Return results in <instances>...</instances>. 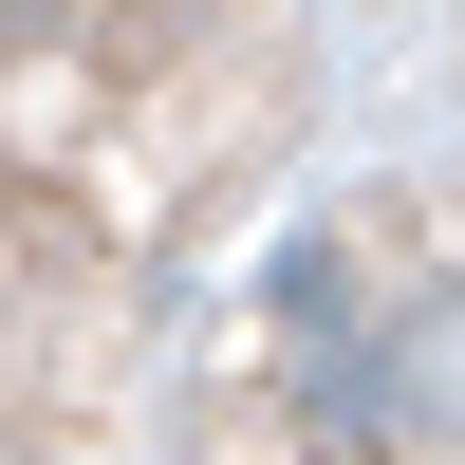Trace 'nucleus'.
Masks as SVG:
<instances>
[{
    "label": "nucleus",
    "instance_id": "f257e3e1",
    "mask_svg": "<svg viewBox=\"0 0 465 465\" xmlns=\"http://www.w3.org/2000/svg\"><path fill=\"white\" fill-rule=\"evenodd\" d=\"M372 410H410V429H465V298H429L410 335H372Z\"/></svg>",
    "mask_w": 465,
    "mask_h": 465
}]
</instances>
